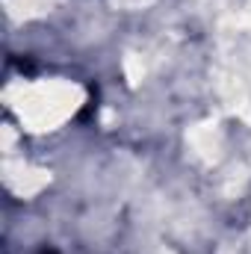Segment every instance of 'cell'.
<instances>
[{
    "label": "cell",
    "instance_id": "cell-2",
    "mask_svg": "<svg viewBox=\"0 0 251 254\" xmlns=\"http://www.w3.org/2000/svg\"><path fill=\"white\" fill-rule=\"evenodd\" d=\"M3 181H6V187L15 192V195L27 198V195H36V192L45 190L48 181H51V175H48L45 169H36V166H27V163L6 160V163H3Z\"/></svg>",
    "mask_w": 251,
    "mask_h": 254
},
{
    "label": "cell",
    "instance_id": "cell-3",
    "mask_svg": "<svg viewBox=\"0 0 251 254\" xmlns=\"http://www.w3.org/2000/svg\"><path fill=\"white\" fill-rule=\"evenodd\" d=\"M189 145L204 157V160H216L219 157V148H222V136H219V130L216 125H195L189 130Z\"/></svg>",
    "mask_w": 251,
    "mask_h": 254
},
{
    "label": "cell",
    "instance_id": "cell-6",
    "mask_svg": "<svg viewBox=\"0 0 251 254\" xmlns=\"http://www.w3.org/2000/svg\"><path fill=\"white\" fill-rule=\"evenodd\" d=\"M122 6H130V9H139V6H148V3H154V0H119Z\"/></svg>",
    "mask_w": 251,
    "mask_h": 254
},
{
    "label": "cell",
    "instance_id": "cell-5",
    "mask_svg": "<svg viewBox=\"0 0 251 254\" xmlns=\"http://www.w3.org/2000/svg\"><path fill=\"white\" fill-rule=\"evenodd\" d=\"M125 74H127V80H130L133 86L142 80V63H139L133 54H127V57H125Z\"/></svg>",
    "mask_w": 251,
    "mask_h": 254
},
{
    "label": "cell",
    "instance_id": "cell-4",
    "mask_svg": "<svg viewBox=\"0 0 251 254\" xmlns=\"http://www.w3.org/2000/svg\"><path fill=\"white\" fill-rule=\"evenodd\" d=\"M6 3L15 18H36V15H45L54 0H6Z\"/></svg>",
    "mask_w": 251,
    "mask_h": 254
},
{
    "label": "cell",
    "instance_id": "cell-1",
    "mask_svg": "<svg viewBox=\"0 0 251 254\" xmlns=\"http://www.w3.org/2000/svg\"><path fill=\"white\" fill-rule=\"evenodd\" d=\"M6 101L21 116L27 130L42 133L60 127L65 119L77 113V107L83 104V89L65 80H39V83L18 80L6 89Z\"/></svg>",
    "mask_w": 251,
    "mask_h": 254
},
{
    "label": "cell",
    "instance_id": "cell-7",
    "mask_svg": "<svg viewBox=\"0 0 251 254\" xmlns=\"http://www.w3.org/2000/svg\"><path fill=\"white\" fill-rule=\"evenodd\" d=\"M160 254H172V252H160Z\"/></svg>",
    "mask_w": 251,
    "mask_h": 254
}]
</instances>
